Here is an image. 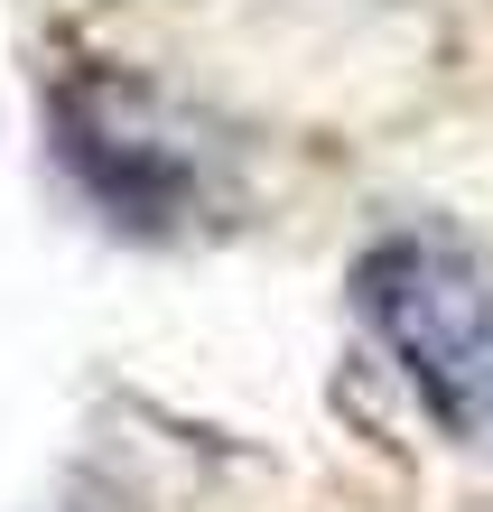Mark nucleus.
<instances>
[{
	"label": "nucleus",
	"instance_id": "obj_1",
	"mask_svg": "<svg viewBox=\"0 0 493 512\" xmlns=\"http://www.w3.org/2000/svg\"><path fill=\"white\" fill-rule=\"evenodd\" d=\"M354 308L456 438L493 447V270L456 243L391 233L354 270Z\"/></svg>",
	"mask_w": 493,
	"mask_h": 512
}]
</instances>
